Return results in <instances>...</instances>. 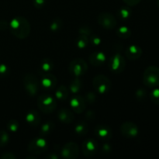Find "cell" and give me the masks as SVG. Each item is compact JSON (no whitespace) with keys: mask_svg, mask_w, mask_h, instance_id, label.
Wrapping results in <instances>:
<instances>
[{"mask_svg":"<svg viewBox=\"0 0 159 159\" xmlns=\"http://www.w3.org/2000/svg\"><path fill=\"white\" fill-rule=\"evenodd\" d=\"M10 32L19 39H25L30 35L31 30L29 21L23 16H16L9 24Z\"/></svg>","mask_w":159,"mask_h":159,"instance_id":"1","label":"cell"},{"mask_svg":"<svg viewBox=\"0 0 159 159\" xmlns=\"http://www.w3.org/2000/svg\"><path fill=\"white\" fill-rule=\"evenodd\" d=\"M143 82L149 88H155L159 85V68L157 66L148 67L143 75Z\"/></svg>","mask_w":159,"mask_h":159,"instance_id":"2","label":"cell"},{"mask_svg":"<svg viewBox=\"0 0 159 159\" xmlns=\"http://www.w3.org/2000/svg\"><path fill=\"white\" fill-rule=\"evenodd\" d=\"M37 107L43 113L49 114L57 109V103L54 97L48 94H43L37 98Z\"/></svg>","mask_w":159,"mask_h":159,"instance_id":"3","label":"cell"},{"mask_svg":"<svg viewBox=\"0 0 159 159\" xmlns=\"http://www.w3.org/2000/svg\"><path fill=\"white\" fill-rule=\"evenodd\" d=\"M93 85L95 90L101 94L108 93L112 86L111 81L104 75H98L93 79Z\"/></svg>","mask_w":159,"mask_h":159,"instance_id":"4","label":"cell"},{"mask_svg":"<svg viewBox=\"0 0 159 159\" xmlns=\"http://www.w3.org/2000/svg\"><path fill=\"white\" fill-rule=\"evenodd\" d=\"M23 86L29 96L32 97L36 96L39 90L38 79L33 74L25 75L23 78Z\"/></svg>","mask_w":159,"mask_h":159,"instance_id":"5","label":"cell"},{"mask_svg":"<svg viewBox=\"0 0 159 159\" xmlns=\"http://www.w3.org/2000/svg\"><path fill=\"white\" fill-rule=\"evenodd\" d=\"M110 69L114 73H121L124 71L126 67V61L120 53H115L109 60Z\"/></svg>","mask_w":159,"mask_h":159,"instance_id":"6","label":"cell"},{"mask_svg":"<svg viewBox=\"0 0 159 159\" xmlns=\"http://www.w3.org/2000/svg\"><path fill=\"white\" fill-rule=\"evenodd\" d=\"M69 71L75 77H79L85 73H86L88 70V65L86 61L82 58L74 59L70 63L68 67Z\"/></svg>","mask_w":159,"mask_h":159,"instance_id":"7","label":"cell"},{"mask_svg":"<svg viewBox=\"0 0 159 159\" xmlns=\"http://www.w3.org/2000/svg\"><path fill=\"white\" fill-rule=\"evenodd\" d=\"M98 23L106 30H113L116 28L117 22L114 16L110 12H102L98 16Z\"/></svg>","mask_w":159,"mask_h":159,"instance_id":"8","label":"cell"},{"mask_svg":"<svg viewBox=\"0 0 159 159\" xmlns=\"http://www.w3.org/2000/svg\"><path fill=\"white\" fill-rule=\"evenodd\" d=\"M48 143L43 138H37L33 139L28 145V151L33 154L40 155L47 151Z\"/></svg>","mask_w":159,"mask_h":159,"instance_id":"9","label":"cell"},{"mask_svg":"<svg viewBox=\"0 0 159 159\" xmlns=\"http://www.w3.org/2000/svg\"><path fill=\"white\" fill-rule=\"evenodd\" d=\"M61 155L64 158L75 159L79 155V146L75 142H68L61 148Z\"/></svg>","mask_w":159,"mask_h":159,"instance_id":"10","label":"cell"},{"mask_svg":"<svg viewBox=\"0 0 159 159\" xmlns=\"http://www.w3.org/2000/svg\"><path fill=\"white\" fill-rule=\"evenodd\" d=\"M120 133L123 136L127 138H135L138 135L139 133V129L138 127L131 121H126L123 123L120 126Z\"/></svg>","mask_w":159,"mask_h":159,"instance_id":"11","label":"cell"},{"mask_svg":"<svg viewBox=\"0 0 159 159\" xmlns=\"http://www.w3.org/2000/svg\"><path fill=\"white\" fill-rule=\"evenodd\" d=\"M99 144L95 139L89 138L82 143V148L83 155L86 157H91L96 155L98 152Z\"/></svg>","mask_w":159,"mask_h":159,"instance_id":"12","label":"cell"},{"mask_svg":"<svg viewBox=\"0 0 159 159\" xmlns=\"http://www.w3.org/2000/svg\"><path fill=\"white\" fill-rule=\"evenodd\" d=\"M57 83V79L55 76L51 72L43 73V75L40 80V85H42L43 89L51 91L56 87Z\"/></svg>","mask_w":159,"mask_h":159,"instance_id":"13","label":"cell"},{"mask_svg":"<svg viewBox=\"0 0 159 159\" xmlns=\"http://www.w3.org/2000/svg\"><path fill=\"white\" fill-rule=\"evenodd\" d=\"M70 106L75 113H82L86 108V101L82 96H75L71 99Z\"/></svg>","mask_w":159,"mask_h":159,"instance_id":"14","label":"cell"},{"mask_svg":"<svg viewBox=\"0 0 159 159\" xmlns=\"http://www.w3.org/2000/svg\"><path fill=\"white\" fill-rule=\"evenodd\" d=\"M95 134L102 141H109L112 138V130L105 124H99L95 128Z\"/></svg>","mask_w":159,"mask_h":159,"instance_id":"15","label":"cell"},{"mask_svg":"<svg viewBox=\"0 0 159 159\" xmlns=\"http://www.w3.org/2000/svg\"><path fill=\"white\" fill-rule=\"evenodd\" d=\"M40 120L41 116L36 110H30L26 115V121L32 127H37L40 124Z\"/></svg>","mask_w":159,"mask_h":159,"instance_id":"16","label":"cell"},{"mask_svg":"<svg viewBox=\"0 0 159 159\" xmlns=\"http://www.w3.org/2000/svg\"><path fill=\"white\" fill-rule=\"evenodd\" d=\"M125 54L130 60H137L142 55V49L138 45H130L126 49Z\"/></svg>","mask_w":159,"mask_h":159,"instance_id":"17","label":"cell"},{"mask_svg":"<svg viewBox=\"0 0 159 159\" xmlns=\"http://www.w3.org/2000/svg\"><path fill=\"white\" fill-rule=\"evenodd\" d=\"M89 59L91 65L95 67H99L105 62L106 55L102 51H96L90 54Z\"/></svg>","mask_w":159,"mask_h":159,"instance_id":"18","label":"cell"},{"mask_svg":"<svg viewBox=\"0 0 159 159\" xmlns=\"http://www.w3.org/2000/svg\"><path fill=\"white\" fill-rule=\"evenodd\" d=\"M58 119L63 124H71L74 120L72 111L68 108H61L58 112Z\"/></svg>","mask_w":159,"mask_h":159,"instance_id":"19","label":"cell"},{"mask_svg":"<svg viewBox=\"0 0 159 159\" xmlns=\"http://www.w3.org/2000/svg\"><path fill=\"white\" fill-rule=\"evenodd\" d=\"M56 99L59 100H66L69 96V90L65 85H61L56 89L55 93Z\"/></svg>","mask_w":159,"mask_h":159,"instance_id":"20","label":"cell"},{"mask_svg":"<svg viewBox=\"0 0 159 159\" xmlns=\"http://www.w3.org/2000/svg\"><path fill=\"white\" fill-rule=\"evenodd\" d=\"M89 131V125L85 121L81 120L76 124L75 127V132L79 136H84Z\"/></svg>","mask_w":159,"mask_h":159,"instance_id":"21","label":"cell"},{"mask_svg":"<svg viewBox=\"0 0 159 159\" xmlns=\"http://www.w3.org/2000/svg\"><path fill=\"white\" fill-rule=\"evenodd\" d=\"M54 127H55V124L53 123V121H47V122L43 123L42 124L41 128L40 130V134L42 137L47 136V135L50 134L54 130Z\"/></svg>","mask_w":159,"mask_h":159,"instance_id":"22","label":"cell"},{"mask_svg":"<svg viewBox=\"0 0 159 159\" xmlns=\"http://www.w3.org/2000/svg\"><path fill=\"white\" fill-rule=\"evenodd\" d=\"M54 63L51 59L44 58L41 61L40 64V69L43 71V73L51 72L54 69Z\"/></svg>","mask_w":159,"mask_h":159,"instance_id":"23","label":"cell"},{"mask_svg":"<svg viewBox=\"0 0 159 159\" xmlns=\"http://www.w3.org/2000/svg\"><path fill=\"white\" fill-rule=\"evenodd\" d=\"M116 34L121 39H127L131 35V30L127 26H121L116 29Z\"/></svg>","mask_w":159,"mask_h":159,"instance_id":"24","label":"cell"},{"mask_svg":"<svg viewBox=\"0 0 159 159\" xmlns=\"http://www.w3.org/2000/svg\"><path fill=\"white\" fill-rule=\"evenodd\" d=\"M82 82L80 79L78 77H75L70 84V91L73 93H77L82 89Z\"/></svg>","mask_w":159,"mask_h":159,"instance_id":"25","label":"cell"},{"mask_svg":"<svg viewBox=\"0 0 159 159\" xmlns=\"http://www.w3.org/2000/svg\"><path fill=\"white\" fill-rule=\"evenodd\" d=\"M89 42V40L88 36L80 34L76 40V46L79 49H84L88 46Z\"/></svg>","mask_w":159,"mask_h":159,"instance_id":"26","label":"cell"},{"mask_svg":"<svg viewBox=\"0 0 159 159\" xmlns=\"http://www.w3.org/2000/svg\"><path fill=\"white\" fill-rule=\"evenodd\" d=\"M131 16V10L127 7H121L118 10V16L122 20H127Z\"/></svg>","mask_w":159,"mask_h":159,"instance_id":"27","label":"cell"},{"mask_svg":"<svg viewBox=\"0 0 159 159\" xmlns=\"http://www.w3.org/2000/svg\"><path fill=\"white\" fill-rule=\"evenodd\" d=\"M9 141V135L5 130H0V147H5Z\"/></svg>","mask_w":159,"mask_h":159,"instance_id":"28","label":"cell"},{"mask_svg":"<svg viewBox=\"0 0 159 159\" xmlns=\"http://www.w3.org/2000/svg\"><path fill=\"white\" fill-rule=\"evenodd\" d=\"M62 25H63L62 20H61L60 18H56L53 20V22L51 23L50 28H51V30L54 31V32H55V31H58L59 30L61 29Z\"/></svg>","mask_w":159,"mask_h":159,"instance_id":"29","label":"cell"},{"mask_svg":"<svg viewBox=\"0 0 159 159\" xmlns=\"http://www.w3.org/2000/svg\"><path fill=\"white\" fill-rule=\"evenodd\" d=\"M19 127H20V124L19 122L16 120H11L8 122L7 124V128L10 130L11 132H16L18 130Z\"/></svg>","mask_w":159,"mask_h":159,"instance_id":"30","label":"cell"},{"mask_svg":"<svg viewBox=\"0 0 159 159\" xmlns=\"http://www.w3.org/2000/svg\"><path fill=\"white\" fill-rule=\"evenodd\" d=\"M150 99L154 103L159 105V89H155L151 92Z\"/></svg>","mask_w":159,"mask_h":159,"instance_id":"31","label":"cell"},{"mask_svg":"<svg viewBox=\"0 0 159 159\" xmlns=\"http://www.w3.org/2000/svg\"><path fill=\"white\" fill-rule=\"evenodd\" d=\"M96 95H95V93H93V92H88V93H86V95H85V101H86L87 103L89 104H93L95 102V101H96Z\"/></svg>","mask_w":159,"mask_h":159,"instance_id":"32","label":"cell"},{"mask_svg":"<svg viewBox=\"0 0 159 159\" xmlns=\"http://www.w3.org/2000/svg\"><path fill=\"white\" fill-rule=\"evenodd\" d=\"M79 32L80 34H84V35H86V36H90L92 34V30L90 29L89 26H84L82 27L79 28Z\"/></svg>","mask_w":159,"mask_h":159,"instance_id":"33","label":"cell"},{"mask_svg":"<svg viewBox=\"0 0 159 159\" xmlns=\"http://www.w3.org/2000/svg\"><path fill=\"white\" fill-rule=\"evenodd\" d=\"M90 41H91V43H93V45H95V46H98V45H99L101 43L102 40H101L100 37H98V36L94 35V34H93V35H92L91 34Z\"/></svg>","mask_w":159,"mask_h":159,"instance_id":"34","label":"cell"},{"mask_svg":"<svg viewBox=\"0 0 159 159\" xmlns=\"http://www.w3.org/2000/svg\"><path fill=\"white\" fill-rule=\"evenodd\" d=\"M9 74V68L6 65L1 64L0 65V76L3 77Z\"/></svg>","mask_w":159,"mask_h":159,"instance_id":"35","label":"cell"},{"mask_svg":"<svg viewBox=\"0 0 159 159\" xmlns=\"http://www.w3.org/2000/svg\"><path fill=\"white\" fill-rule=\"evenodd\" d=\"M146 96V92L145 90L143 89H139L138 90H137L136 92V98L138 99H144Z\"/></svg>","mask_w":159,"mask_h":159,"instance_id":"36","label":"cell"},{"mask_svg":"<svg viewBox=\"0 0 159 159\" xmlns=\"http://www.w3.org/2000/svg\"><path fill=\"white\" fill-rule=\"evenodd\" d=\"M102 152L103 154H110L112 152V146L111 144L106 143L102 145Z\"/></svg>","mask_w":159,"mask_h":159,"instance_id":"37","label":"cell"},{"mask_svg":"<svg viewBox=\"0 0 159 159\" xmlns=\"http://www.w3.org/2000/svg\"><path fill=\"white\" fill-rule=\"evenodd\" d=\"M46 3V0H34V5L37 9H41Z\"/></svg>","mask_w":159,"mask_h":159,"instance_id":"38","label":"cell"},{"mask_svg":"<svg viewBox=\"0 0 159 159\" xmlns=\"http://www.w3.org/2000/svg\"><path fill=\"white\" fill-rule=\"evenodd\" d=\"M141 0H123V2H125L127 5H128L129 6H137V5L141 2Z\"/></svg>","mask_w":159,"mask_h":159,"instance_id":"39","label":"cell"},{"mask_svg":"<svg viewBox=\"0 0 159 159\" xmlns=\"http://www.w3.org/2000/svg\"><path fill=\"white\" fill-rule=\"evenodd\" d=\"M96 117V114L92 110H89V111L86 112V116H85V118H86L87 120H93Z\"/></svg>","mask_w":159,"mask_h":159,"instance_id":"40","label":"cell"},{"mask_svg":"<svg viewBox=\"0 0 159 159\" xmlns=\"http://www.w3.org/2000/svg\"><path fill=\"white\" fill-rule=\"evenodd\" d=\"M1 158H2V159H15V158H16V155H13L12 153L7 152V153H5L4 155H2Z\"/></svg>","mask_w":159,"mask_h":159,"instance_id":"41","label":"cell"},{"mask_svg":"<svg viewBox=\"0 0 159 159\" xmlns=\"http://www.w3.org/2000/svg\"><path fill=\"white\" fill-rule=\"evenodd\" d=\"M9 27V24L6 20H0V30H4Z\"/></svg>","mask_w":159,"mask_h":159,"instance_id":"42","label":"cell"},{"mask_svg":"<svg viewBox=\"0 0 159 159\" xmlns=\"http://www.w3.org/2000/svg\"><path fill=\"white\" fill-rule=\"evenodd\" d=\"M46 158H51V159H57L58 158V156L54 154H51V155H48L46 156Z\"/></svg>","mask_w":159,"mask_h":159,"instance_id":"43","label":"cell"},{"mask_svg":"<svg viewBox=\"0 0 159 159\" xmlns=\"http://www.w3.org/2000/svg\"><path fill=\"white\" fill-rule=\"evenodd\" d=\"M157 2H158V7H159V0H158V1H157Z\"/></svg>","mask_w":159,"mask_h":159,"instance_id":"44","label":"cell"}]
</instances>
